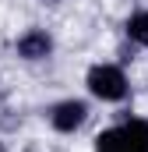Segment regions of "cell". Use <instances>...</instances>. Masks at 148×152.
<instances>
[{
	"label": "cell",
	"mask_w": 148,
	"mask_h": 152,
	"mask_svg": "<svg viewBox=\"0 0 148 152\" xmlns=\"http://www.w3.org/2000/svg\"><path fill=\"white\" fill-rule=\"evenodd\" d=\"M49 53H53V36L46 28H28L18 39V57H25V60H46Z\"/></svg>",
	"instance_id": "obj_4"
},
{
	"label": "cell",
	"mask_w": 148,
	"mask_h": 152,
	"mask_svg": "<svg viewBox=\"0 0 148 152\" xmlns=\"http://www.w3.org/2000/svg\"><path fill=\"white\" fill-rule=\"evenodd\" d=\"M42 4H57V0H42Z\"/></svg>",
	"instance_id": "obj_7"
},
{
	"label": "cell",
	"mask_w": 148,
	"mask_h": 152,
	"mask_svg": "<svg viewBox=\"0 0 148 152\" xmlns=\"http://www.w3.org/2000/svg\"><path fill=\"white\" fill-rule=\"evenodd\" d=\"M88 92L102 103H120L127 96V75L116 64H95L88 71Z\"/></svg>",
	"instance_id": "obj_2"
},
{
	"label": "cell",
	"mask_w": 148,
	"mask_h": 152,
	"mask_svg": "<svg viewBox=\"0 0 148 152\" xmlns=\"http://www.w3.org/2000/svg\"><path fill=\"white\" fill-rule=\"evenodd\" d=\"M0 152H7V145H4V142H0Z\"/></svg>",
	"instance_id": "obj_6"
},
{
	"label": "cell",
	"mask_w": 148,
	"mask_h": 152,
	"mask_svg": "<svg viewBox=\"0 0 148 152\" xmlns=\"http://www.w3.org/2000/svg\"><path fill=\"white\" fill-rule=\"evenodd\" d=\"M85 117H88V106H85L81 99H64V103L53 106L49 124H53L60 134H71V131H78V127L85 124Z\"/></svg>",
	"instance_id": "obj_3"
},
{
	"label": "cell",
	"mask_w": 148,
	"mask_h": 152,
	"mask_svg": "<svg viewBox=\"0 0 148 152\" xmlns=\"http://www.w3.org/2000/svg\"><path fill=\"white\" fill-rule=\"evenodd\" d=\"M95 152H148V120H123L95 138Z\"/></svg>",
	"instance_id": "obj_1"
},
{
	"label": "cell",
	"mask_w": 148,
	"mask_h": 152,
	"mask_svg": "<svg viewBox=\"0 0 148 152\" xmlns=\"http://www.w3.org/2000/svg\"><path fill=\"white\" fill-rule=\"evenodd\" d=\"M127 36L134 39L138 46H148V11H134L127 18Z\"/></svg>",
	"instance_id": "obj_5"
}]
</instances>
